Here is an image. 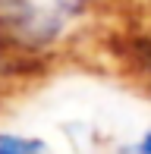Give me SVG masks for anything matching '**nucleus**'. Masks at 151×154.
<instances>
[{
    "label": "nucleus",
    "instance_id": "nucleus-1",
    "mask_svg": "<svg viewBox=\"0 0 151 154\" xmlns=\"http://www.w3.org/2000/svg\"><path fill=\"white\" fill-rule=\"evenodd\" d=\"M0 154H44V145L35 142V138L0 135Z\"/></svg>",
    "mask_w": 151,
    "mask_h": 154
},
{
    "label": "nucleus",
    "instance_id": "nucleus-2",
    "mask_svg": "<svg viewBox=\"0 0 151 154\" xmlns=\"http://www.w3.org/2000/svg\"><path fill=\"white\" fill-rule=\"evenodd\" d=\"M135 154H151V135H145V138H142V145L135 148Z\"/></svg>",
    "mask_w": 151,
    "mask_h": 154
}]
</instances>
